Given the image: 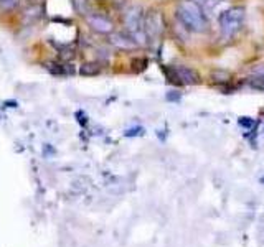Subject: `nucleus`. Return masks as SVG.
I'll return each mask as SVG.
<instances>
[{
	"mask_svg": "<svg viewBox=\"0 0 264 247\" xmlns=\"http://www.w3.org/2000/svg\"><path fill=\"white\" fill-rule=\"evenodd\" d=\"M238 124L241 127H244V128H251V127H254V122L253 119H249V117H241V119H238Z\"/></svg>",
	"mask_w": 264,
	"mask_h": 247,
	"instance_id": "obj_11",
	"label": "nucleus"
},
{
	"mask_svg": "<svg viewBox=\"0 0 264 247\" xmlns=\"http://www.w3.org/2000/svg\"><path fill=\"white\" fill-rule=\"evenodd\" d=\"M86 20L89 23V27L97 33L107 35V33H112V30H114V23L109 18L102 17V15H88Z\"/></svg>",
	"mask_w": 264,
	"mask_h": 247,
	"instance_id": "obj_6",
	"label": "nucleus"
},
{
	"mask_svg": "<svg viewBox=\"0 0 264 247\" xmlns=\"http://www.w3.org/2000/svg\"><path fill=\"white\" fill-rule=\"evenodd\" d=\"M263 130H264V127H263Z\"/></svg>",
	"mask_w": 264,
	"mask_h": 247,
	"instance_id": "obj_14",
	"label": "nucleus"
},
{
	"mask_svg": "<svg viewBox=\"0 0 264 247\" xmlns=\"http://www.w3.org/2000/svg\"><path fill=\"white\" fill-rule=\"evenodd\" d=\"M20 0H0V10L3 12H8V10L15 8Z\"/></svg>",
	"mask_w": 264,
	"mask_h": 247,
	"instance_id": "obj_10",
	"label": "nucleus"
},
{
	"mask_svg": "<svg viewBox=\"0 0 264 247\" xmlns=\"http://www.w3.org/2000/svg\"><path fill=\"white\" fill-rule=\"evenodd\" d=\"M177 17L183 28L195 33H203L208 28V20L205 10L195 0H182L177 7Z\"/></svg>",
	"mask_w": 264,
	"mask_h": 247,
	"instance_id": "obj_1",
	"label": "nucleus"
},
{
	"mask_svg": "<svg viewBox=\"0 0 264 247\" xmlns=\"http://www.w3.org/2000/svg\"><path fill=\"white\" fill-rule=\"evenodd\" d=\"M261 183H264V178H261Z\"/></svg>",
	"mask_w": 264,
	"mask_h": 247,
	"instance_id": "obj_13",
	"label": "nucleus"
},
{
	"mask_svg": "<svg viewBox=\"0 0 264 247\" xmlns=\"http://www.w3.org/2000/svg\"><path fill=\"white\" fill-rule=\"evenodd\" d=\"M144 133V128H132V130H126V137H134V135H142Z\"/></svg>",
	"mask_w": 264,
	"mask_h": 247,
	"instance_id": "obj_12",
	"label": "nucleus"
},
{
	"mask_svg": "<svg viewBox=\"0 0 264 247\" xmlns=\"http://www.w3.org/2000/svg\"><path fill=\"white\" fill-rule=\"evenodd\" d=\"M244 23V8L243 7H231L220 17V28H221L223 37L231 38L241 30Z\"/></svg>",
	"mask_w": 264,
	"mask_h": 247,
	"instance_id": "obj_3",
	"label": "nucleus"
},
{
	"mask_svg": "<svg viewBox=\"0 0 264 247\" xmlns=\"http://www.w3.org/2000/svg\"><path fill=\"white\" fill-rule=\"evenodd\" d=\"M144 13L142 8L134 5V7H129L124 12V27L127 30V33L134 38L135 43L145 44V40H147V35L144 32Z\"/></svg>",
	"mask_w": 264,
	"mask_h": 247,
	"instance_id": "obj_2",
	"label": "nucleus"
},
{
	"mask_svg": "<svg viewBox=\"0 0 264 247\" xmlns=\"http://www.w3.org/2000/svg\"><path fill=\"white\" fill-rule=\"evenodd\" d=\"M109 41L111 44H114L116 48H121V49H134L137 46L134 38H132L131 35H124V33H111Z\"/></svg>",
	"mask_w": 264,
	"mask_h": 247,
	"instance_id": "obj_7",
	"label": "nucleus"
},
{
	"mask_svg": "<svg viewBox=\"0 0 264 247\" xmlns=\"http://www.w3.org/2000/svg\"><path fill=\"white\" fill-rule=\"evenodd\" d=\"M144 32L147 38H159L165 30L164 17L159 10H150V12L144 13Z\"/></svg>",
	"mask_w": 264,
	"mask_h": 247,
	"instance_id": "obj_4",
	"label": "nucleus"
},
{
	"mask_svg": "<svg viewBox=\"0 0 264 247\" xmlns=\"http://www.w3.org/2000/svg\"><path fill=\"white\" fill-rule=\"evenodd\" d=\"M73 7L80 15L88 13V0H73Z\"/></svg>",
	"mask_w": 264,
	"mask_h": 247,
	"instance_id": "obj_9",
	"label": "nucleus"
},
{
	"mask_svg": "<svg viewBox=\"0 0 264 247\" xmlns=\"http://www.w3.org/2000/svg\"><path fill=\"white\" fill-rule=\"evenodd\" d=\"M172 71V78L175 82L178 84H197L200 82V76L197 74V71L190 69L187 66H175L170 69Z\"/></svg>",
	"mask_w": 264,
	"mask_h": 247,
	"instance_id": "obj_5",
	"label": "nucleus"
},
{
	"mask_svg": "<svg viewBox=\"0 0 264 247\" xmlns=\"http://www.w3.org/2000/svg\"><path fill=\"white\" fill-rule=\"evenodd\" d=\"M80 73L83 74V76H96V74L101 73V66L96 63H85L80 68Z\"/></svg>",
	"mask_w": 264,
	"mask_h": 247,
	"instance_id": "obj_8",
	"label": "nucleus"
}]
</instances>
